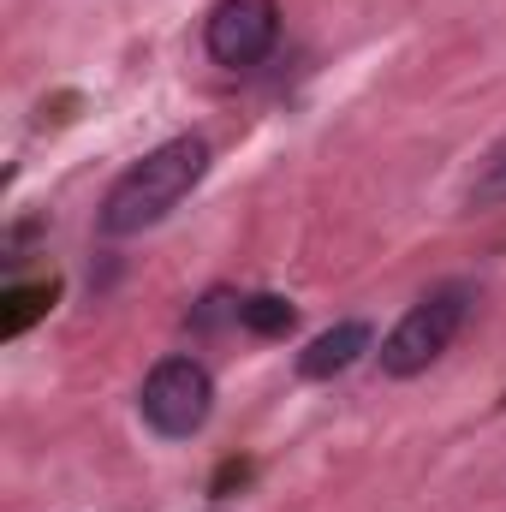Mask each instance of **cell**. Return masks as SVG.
<instances>
[{"instance_id": "7a4b0ae2", "label": "cell", "mask_w": 506, "mask_h": 512, "mask_svg": "<svg viewBox=\"0 0 506 512\" xmlns=\"http://www.w3.org/2000/svg\"><path fill=\"white\" fill-rule=\"evenodd\" d=\"M137 411L155 435L167 441H185L209 423L215 411V382L197 358H161L149 376H143V393H137Z\"/></svg>"}, {"instance_id": "8992f818", "label": "cell", "mask_w": 506, "mask_h": 512, "mask_svg": "<svg viewBox=\"0 0 506 512\" xmlns=\"http://www.w3.org/2000/svg\"><path fill=\"white\" fill-rule=\"evenodd\" d=\"M239 322H245L251 334H262V340H280V334H292L298 310H292L280 292H256V298H245V304H239Z\"/></svg>"}, {"instance_id": "3957f363", "label": "cell", "mask_w": 506, "mask_h": 512, "mask_svg": "<svg viewBox=\"0 0 506 512\" xmlns=\"http://www.w3.org/2000/svg\"><path fill=\"white\" fill-rule=\"evenodd\" d=\"M465 328V292L459 286H441V292H429L423 304H411L405 316H399V328L381 340V370L387 376H423L447 346H453V334Z\"/></svg>"}, {"instance_id": "277c9868", "label": "cell", "mask_w": 506, "mask_h": 512, "mask_svg": "<svg viewBox=\"0 0 506 512\" xmlns=\"http://www.w3.org/2000/svg\"><path fill=\"white\" fill-rule=\"evenodd\" d=\"M280 36V6L274 0H221L203 24V42H209V60L215 66H256Z\"/></svg>"}, {"instance_id": "5b68a950", "label": "cell", "mask_w": 506, "mask_h": 512, "mask_svg": "<svg viewBox=\"0 0 506 512\" xmlns=\"http://www.w3.org/2000/svg\"><path fill=\"white\" fill-rule=\"evenodd\" d=\"M370 322H334L328 334H316L304 352H298V376L304 382H334V376H346L364 352H370Z\"/></svg>"}, {"instance_id": "52a82bcc", "label": "cell", "mask_w": 506, "mask_h": 512, "mask_svg": "<svg viewBox=\"0 0 506 512\" xmlns=\"http://www.w3.org/2000/svg\"><path fill=\"white\" fill-rule=\"evenodd\" d=\"M477 203H506V149L489 161V173L477 179Z\"/></svg>"}, {"instance_id": "6da1fadb", "label": "cell", "mask_w": 506, "mask_h": 512, "mask_svg": "<svg viewBox=\"0 0 506 512\" xmlns=\"http://www.w3.org/2000/svg\"><path fill=\"white\" fill-rule=\"evenodd\" d=\"M203 173H209V143L203 137H167L161 149H149L137 167H126L114 179V191L102 197V233L131 239V233L167 221Z\"/></svg>"}]
</instances>
